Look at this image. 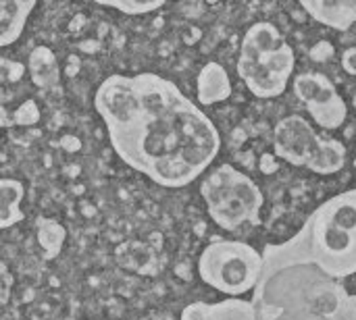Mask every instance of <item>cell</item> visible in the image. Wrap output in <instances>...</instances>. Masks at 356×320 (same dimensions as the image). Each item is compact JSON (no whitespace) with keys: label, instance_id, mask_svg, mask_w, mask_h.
<instances>
[{"label":"cell","instance_id":"cell-18","mask_svg":"<svg viewBox=\"0 0 356 320\" xmlns=\"http://www.w3.org/2000/svg\"><path fill=\"white\" fill-rule=\"evenodd\" d=\"M40 121V110L35 106L33 100H27L21 104V108L17 110V117H15V123L17 125H31V123H38Z\"/></svg>","mask_w":356,"mask_h":320},{"label":"cell","instance_id":"cell-21","mask_svg":"<svg viewBox=\"0 0 356 320\" xmlns=\"http://www.w3.org/2000/svg\"><path fill=\"white\" fill-rule=\"evenodd\" d=\"M355 167H356V154H355Z\"/></svg>","mask_w":356,"mask_h":320},{"label":"cell","instance_id":"cell-10","mask_svg":"<svg viewBox=\"0 0 356 320\" xmlns=\"http://www.w3.org/2000/svg\"><path fill=\"white\" fill-rule=\"evenodd\" d=\"M300 6L325 27L348 31L356 25V0H300Z\"/></svg>","mask_w":356,"mask_h":320},{"label":"cell","instance_id":"cell-13","mask_svg":"<svg viewBox=\"0 0 356 320\" xmlns=\"http://www.w3.org/2000/svg\"><path fill=\"white\" fill-rule=\"evenodd\" d=\"M27 69H29L31 81L40 90H48V87H54L60 83L58 60H56L54 52L46 46L33 48V52L29 54V60H27Z\"/></svg>","mask_w":356,"mask_h":320},{"label":"cell","instance_id":"cell-16","mask_svg":"<svg viewBox=\"0 0 356 320\" xmlns=\"http://www.w3.org/2000/svg\"><path fill=\"white\" fill-rule=\"evenodd\" d=\"M35 227H38V244L44 250V258L46 260L56 258L60 254L65 237H67L63 225H58L56 221H50V219H38Z\"/></svg>","mask_w":356,"mask_h":320},{"label":"cell","instance_id":"cell-1","mask_svg":"<svg viewBox=\"0 0 356 320\" xmlns=\"http://www.w3.org/2000/svg\"><path fill=\"white\" fill-rule=\"evenodd\" d=\"M94 108L115 154L161 187L194 183L221 152L211 117L163 75H108L94 94Z\"/></svg>","mask_w":356,"mask_h":320},{"label":"cell","instance_id":"cell-6","mask_svg":"<svg viewBox=\"0 0 356 320\" xmlns=\"http://www.w3.org/2000/svg\"><path fill=\"white\" fill-rule=\"evenodd\" d=\"M273 152L284 162L317 175H336L346 165V146L317 131L305 117L290 115L273 127Z\"/></svg>","mask_w":356,"mask_h":320},{"label":"cell","instance_id":"cell-3","mask_svg":"<svg viewBox=\"0 0 356 320\" xmlns=\"http://www.w3.org/2000/svg\"><path fill=\"white\" fill-rule=\"evenodd\" d=\"M257 320H356V296L311 264L263 275L252 294Z\"/></svg>","mask_w":356,"mask_h":320},{"label":"cell","instance_id":"cell-15","mask_svg":"<svg viewBox=\"0 0 356 320\" xmlns=\"http://www.w3.org/2000/svg\"><path fill=\"white\" fill-rule=\"evenodd\" d=\"M23 198L25 187L19 179H0V229H10L13 225L23 221Z\"/></svg>","mask_w":356,"mask_h":320},{"label":"cell","instance_id":"cell-20","mask_svg":"<svg viewBox=\"0 0 356 320\" xmlns=\"http://www.w3.org/2000/svg\"><path fill=\"white\" fill-rule=\"evenodd\" d=\"M8 292H10V275L6 267H2V304L8 302Z\"/></svg>","mask_w":356,"mask_h":320},{"label":"cell","instance_id":"cell-12","mask_svg":"<svg viewBox=\"0 0 356 320\" xmlns=\"http://www.w3.org/2000/svg\"><path fill=\"white\" fill-rule=\"evenodd\" d=\"M232 96V79L219 62H207L198 75V100L202 106L223 102Z\"/></svg>","mask_w":356,"mask_h":320},{"label":"cell","instance_id":"cell-14","mask_svg":"<svg viewBox=\"0 0 356 320\" xmlns=\"http://www.w3.org/2000/svg\"><path fill=\"white\" fill-rule=\"evenodd\" d=\"M115 258L125 271H131V273H138V275H154L159 271L152 248L142 244V242H125V244H121L115 250Z\"/></svg>","mask_w":356,"mask_h":320},{"label":"cell","instance_id":"cell-5","mask_svg":"<svg viewBox=\"0 0 356 320\" xmlns=\"http://www.w3.org/2000/svg\"><path fill=\"white\" fill-rule=\"evenodd\" d=\"M200 196L211 221L223 231L261 223L265 196L252 177L232 165L215 167L202 179Z\"/></svg>","mask_w":356,"mask_h":320},{"label":"cell","instance_id":"cell-9","mask_svg":"<svg viewBox=\"0 0 356 320\" xmlns=\"http://www.w3.org/2000/svg\"><path fill=\"white\" fill-rule=\"evenodd\" d=\"M179 320H257L252 300L227 298L217 304L192 302L181 310Z\"/></svg>","mask_w":356,"mask_h":320},{"label":"cell","instance_id":"cell-19","mask_svg":"<svg viewBox=\"0 0 356 320\" xmlns=\"http://www.w3.org/2000/svg\"><path fill=\"white\" fill-rule=\"evenodd\" d=\"M342 67H344V71L348 73V75H353L356 77V46H350V48H346L344 52H342Z\"/></svg>","mask_w":356,"mask_h":320},{"label":"cell","instance_id":"cell-17","mask_svg":"<svg viewBox=\"0 0 356 320\" xmlns=\"http://www.w3.org/2000/svg\"><path fill=\"white\" fill-rule=\"evenodd\" d=\"M98 4L127 17H144L165 6L163 0H100Z\"/></svg>","mask_w":356,"mask_h":320},{"label":"cell","instance_id":"cell-7","mask_svg":"<svg viewBox=\"0 0 356 320\" xmlns=\"http://www.w3.org/2000/svg\"><path fill=\"white\" fill-rule=\"evenodd\" d=\"M198 277L211 289L227 298L254 294L265 273V258L252 246L238 239H217L198 258Z\"/></svg>","mask_w":356,"mask_h":320},{"label":"cell","instance_id":"cell-11","mask_svg":"<svg viewBox=\"0 0 356 320\" xmlns=\"http://www.w3.org/2000/svg\"><path fill=\"white\" fill-rule=\"evenodd\" d=\"M35 0H0V46L6 48L17 42L27 25Z\"/></svg>","mask_w":356,"mask_h":320},{"label":"cell","instance_id":"cell-8","mask_svg":"<svg viewBox=\"0 0 356 320\" xmlns=\"http://www.w3.org/2000/svg\"><path fill=\"white\" fill-rule=\"evenodd\" d=\"M294 96L305 104L317 127L325 131L340 129L348 119V104L334 81L319 71H302L292 81Z\"/></svg>","mask_w":356,"mask_h":320},{"label":"cell","instance_id":"cell-2","mask_svg":"<svg viewBox=\"0 0 356 320\" xmlns=\"http://www.w3.org/2000/svg\"><path fill=\"white\" fill-rule=\"evenodd\" d=\"M263 258V275L298 264L317 267L338 281L356 275V187L321 202L294 237L267 246Z\"/></svg>","mask_w":356,"mask_h":320},{"label":"cell","instance_id":"cell-4","mask_svg":"<svg viewBox=\"0 0 356 320\" xmlns=\"http://www.w3.org/2000/svg\"><path fill=\"white\" fill-rule=\"evenodd\" d=\"M296 52L271 21L252 23L240 44L238 75L259 100L282 96L294 81Z\"/></svg>","mask_w":356,"mask_h":320}]
</instances>
